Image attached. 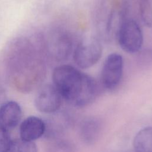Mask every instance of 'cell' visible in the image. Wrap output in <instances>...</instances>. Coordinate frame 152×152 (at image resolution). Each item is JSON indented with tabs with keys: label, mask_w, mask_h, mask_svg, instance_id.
<instances>
[{
	"label": "cell",
	"mask_w": 152,
	"mask_h": 152,
	"mask_svg": "<svg viewBox=\"0 0 152 152\" xmlns=\"http://www.w3.org/2000/svg\"><path fill=\"white\" fill-rule=\"evenodd\" d=\"M52 80L62 99L76 107L90 104L98 94L95 80L71 65L56 67L52 73Z\"/></svg>",
	"instance_id": "6da1fadb"
},
{
	"label": "cell",
	"mask_w": 152,
	"mask_h": 152,
	"mask_svg": "<svg viewBox=\"0 0 152 152\" xmlns=\"http://www.w3.org/2000/svg\"><path fill=\"white\" fill-rule=\"evenodd\" d=\"M118 42L126 52L134 53L138 52L143 43V34L139 24L132 19L123 21L118 32Z\"/></svg>",
	"instance_id": "7a4b0ae2"
},
{
	"label": "cell",
	"mask_w": 152,
	"mask_h": 152,
	"mask_svg": "<svg viewBox=\"0 0 152 152\" xmlns=\"http://www.w3.org/2000/svg\"><path fill=\"white\" fill-rule=\"evenodd\" d=\"M102 46L100 42L94 37H87L81 40L74 52L75 64L82 69L89 68L100 59Z\"/></svg>",
	"instance_id": "3957f363"
},
{
	"label": "cell",
	"mask_w": 152,
	"mask_h": 152,
	"mask_svg": "<svg viewBox=\"0 0 152 152\" xmlns=\"http://www.w3.org/2000/svg\"><path fill=\"white\" fill-rule=\"evenodd\" d=\"M123 68V58L120 54L112 53L107 56L101 75L102 83L105 88L111 90L118 87L122 79Z\"/></svg>",
	"instance_id": "277c9868"
},
{
	"label": "cell",
	"mask_w": 152,
	"mask_h": 152,
	"mask_svg": "<svg viewBox=\"0 0 152 152\" xmlns=\"http://www.w3.org/2000/svg\"><path fill=\"white\" fill-rule=\"evenodd\" d=\"M62 99L61 94L53 84H46L38 90L34 103L39 111L50 113L57 111L60 108Z\"/></svg>",
	"instance_id": "5b68a950"
},
{
	"label": "cell",
	"mask_w": 152,
	"mask_h": 152,
	"mask_svg": "<svg viewBox=\"0 0 152 152\" xmlns=\"http://www.w3.org/2000/svg\"><path fill=\"white\" fill-rule=\"evenodd\" d=\"M22 117V110L18 103L8 101L0 107V126L9 131L15 128Z\"/></svg>",
	"instance_id": "8992f818"
},
{
	"label": "cell",
	"mask_w": 152,
	"mask_h": 152,
	"mask_svg": "<svg viewBox=\"0 0 152 152\" xmlns=\"http://www.w3.org/2000/svg\"><path fill=\"white\" fill-rule=\"evenodd\" d=\"M45 129V123L42 119L34 116H29L20 124V138L28 141H34L43 135Z\"/></svg>",
	"instance_id": "52a82bcc"
},
{
	"label": "cell",
	"mask_w": 152,
	"mask_h": 152,
	"mask_svg": "<svg viewBox=\"0 0 152 152\" xmlns=\"http://www.w3.org/2000/svg\"><path fill=\"white\" fill-rule=\"evenodd\" d=\"M133 147L135 152H152V126L144 128L136 134Z\"/></svg>",
	"instance_id": "ba28073f"
},
{
	"label": "cell",
	"mask_w": 152,
	"mask_h": 152,
	"mask_svg": "<svg viewBox=\"0 0 152 152\" xmlns=\"http://www.w3.org/2000/svg\"><path fill=\"white\" fill-rule=\"evenodd\" d=\"M72 45V40L68 34H60L56 38L53 45L55 55L60 59L66 58L71 52Z\"/></svg>",
	"instance_id": "9c48e42d"
},
{
	"label": "cell",
	"mask_w": 152,
	"mask_h": 152,
	"mask_svg": "<svg viewBox=\"0 0 152 152\" xmlns=\"http://www.w3.org/2000/svg\"><path fill=\"white\" fill-rule=\"evenodd\" d=\"M100 129L99 121L96 119L91 118L85 121L81 128L83 138L86 142H93L98 135Z\"/></svg>",
	"instance_id": "30bf717a"
},
{
	"label": "cell",
	"mask_w": 152,
	"mask_h": 152,
	"mask_svg": "<svg viewBox=\"0 0 152 152\" xmlns=\"http://www.w3.org/2000/svg\"><path fill=\"white\" fill-rule=\"evenodd\" d=\"M7 152H37L34 142L20 139L12 140Z\"/></svg>",
	"instance_id": "8fae6325"
},
{
	"label": "cell",
	"mask_w": 152,
	"mask_h": 152,
	"mask_svg": "<svg viewBox=\"0 0 152 152\" xmlns=\"http://www.w3.org/2000/svg\"><path fill=\"white\" fill-rule=\"evenodd\" d=\"M140 13L143 23L152 28V0H140Z\"/></svg>",
	"instance_id": "7c38bea8"
},
{
	"label": "cell",
	"mask_w": 152,
	"mask_h": 152,
	"mask_svg": "<svg viewBox=\"0 0 152 152\" xmlns=\"http://www.w3.org/2000/svg\"><path fill=\"white\" fill-rule=\"evenodd\" d=\"M11 141L8 131L0 126V152H7Z\"/></svg>",
	"instance_id": "4fadbf2b"
}]
</instances>
